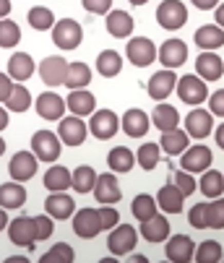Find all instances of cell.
<instances>
[{"label":"cell","mask_w":224,"mask_h":263,"mask_svg":"<svg viewBox=\"0 0 224 263\" xmlns=\"http://www.w3.org/2000/svg\"><path fill=\"white\" fill-rule=\"evenodd\" d=\"M63 152V143L58 138V133L52 130H36L31 136V154L36 157V162H58Z\"/></svg>","instance_id":"6da1fadb"},{"label":"cell","mask_w":224,"mask_h":263,"mask_svg":"<svg viewBox=\"0 0 224 263\" xmlns=\"http://www.w3.org/2000/svg\"><path fill=\"white\" fill-rule=\"evenodd\" d=\"M175 91L177 97L185 102V104H191V107H198L209 99V86L203 79L193 76V73H188V76H177V84H175Z\"/></svg>","instance_id":"7a4b0ae2"},{"label":"cell","mask_w":224,"mask_h":263,"mask_svg":"<svg viewBox=\"0 0 224 263\" xmlns=\"http://www.w3.org/2000/svg\"><path fill=\"white\" fill-rule=\"evenodd\" d=\"M89 133L99 141H109L115 138V133L120 130V118L112 109H94L89 115Z\"/></svg>","instance_id":"3957f363"},{"label":"cell","mask_w":224,"mask_h":263,"mask_svg":"<svg viewBox=\"0 0 224 263\" xmlns=\"http://www.w3.org/2000/svg\"><path fill=\"white\" fill-rule=\"evenodd\" d=\"M84 40V29L79 21L73 18H63V21H55L52 26V42L60 47V50H76Z\"/></svg>","instance_id":"277c9868"},{"label":"cell","mask_w":224,"mask_h":263,"mask_svg":"<svg viewBox=\"0 0 224 263\" xmlns=\"http://www.w3.org/2000/svg\"><path fill=\"white\" fill-rule=\"evenodd\" d=\"M157 21L167 31L182 29L185 21H188V8H185V3H180V0H162L159 8H157Z\"/></svg>","instance_id":"5b68a950"},{"label":"cell","mask_w":224,"mask_h":263,"mask_svg":"<svg viewBox=\"0 0 224 263\" xmlns=\"http://www.w3.org/2000/svg\"><path fill=\"white\" fill-rule=\"evenodd\" d=\"M136 242H138V230L130 224H118L107 237V250L112 255H128L130 250H136Z\"/></svg>","instance_id":"8992f818"},{"label":"cell","mask_w":224,"mask_h":263,"mask_svg":"<svg viewBox=\"0 0 224 263\" xmlns=\"http://www.w3.org/2000/svg\"><path fill=\"white\" fill-rule=\"evenodd\" d=\"M125 58L136 68H146L157 60V47L148 36H130V42L125 45Z\"/></svg>","instance_id":"52a82bcc"},{"label":"cell","mask_w":224,"mask_h":263,"mask_svg":"<svg viewBox=\"0 0 224 263\" xmlns=\"http://www.w3.org/2000/svg\"><path fill=\"white\" fill-rule=\"evenodd\" d=\"M94 198L102 203V206H115L120 198H123V191H120V182L115 177V172H104V175H97V182L91 187Z\"/></svg>","instance_id":"ba28073f"},{"label":"cell","mask_w":224,"mask_h":263,"mask_svg":"<svg viewBox=\"0 0 224 263\" xmlns=\"http://www.w3.org/2000/svg\"><path fill=\"white\" fill-rule=\"evenodd\" d=\"M180 167L182 172H191V175H201L211 167V148L209 146H188L185 152L180 154Z\"/></svg>","instance_id":"9c48e42d"},{"label":"cell","mask_w":224,"mask_h":263,"mask_svg":"<svg viewBox=\"0 0 224 263\" xmlns=\"http://www.w3.org/2000/svg\"><path fill=\"white\" fill-rule=\"evenodd\" d=\"M8 237L16 248H26L34 250L36 235H34V219L31 216H16L8 221Z\"/></svg>","instance_id":"30bf717a"},{"label":"cell","mask_w":224,"mask_h":263,"mask_svg":"<svg viewBox=\"0 0 224 263\" xmlns=\"http://www.w3.org/2000/svg\"><path fill=\"white\" fill-rule=\"evenodd\" d=\"M58 123H60V125H58V138H60V143H65V146H81V143L86 141L89 128H86L84 118L70 115V118H60Z\"/></svg>","instance_id":"8fae6325"},{"label":"cell","mask_w":224,"mask_h":263,"mask_svg":"<svg viewBox=\"0 0 224 263\" xmlns=\"http://www.w3.org/2000/svg\"><path fill=\"white\" fill-rule=\"evenodd\" d=\"M211 130H214V115L209 109L193 107L188 112V118H185V133H188V138L201 141V138L211 136Z\"/></svg>","instance_id":"7c38bea8"},{"label":"cell","mask_w":224,"mask_h":263,"mask_svg":"<svg viewBox=\"0 0 224 263\" xmlns=\"http://www.w3.org/2000/svg\"><path fill=\"white\" fill-rule=\"evenodd\" d=\"M73 232L84 240H94L102 232V221H99V211L97 209H79L73 214Z\"/></svg>","instance_id":"4fadbf2b"},{"label":"cell","mask_w":224,"mask_h":263,"mask_svg":"<svg viewBox=\"0 0 224 263\" xmlns=\"http://www.w3.org/2000/svg\"><path fill=\"white\" fill-rule=\"evenodd\" d=\"M164 253H167L170 263H191L193 253H196V245L188 235H172V237L164 240Z\"/></svg>","instance_id":"5bb4252c"},{"label":"cell","mask_w":224,"mask_h":263,"mask_svg":"<svg viewBox=\"0 0 224 263\" xmlns=\"http://www.w3.org/2000/svg\"><path fill=\"white\" fill-rule=\"evenodd\" d=\"M34 109L42 120H60L65 115V99L55 91H42L34 99Z\"/></svg>","instance_id":"9a60e30c"},{"label":"cell","mask_w":224,"mask_h":263,"mask_svg":"<svg viewBox=\"0 0 224 263\" xmlns=\"http://www.w3.org/2000/svg\"><path fill=\"white\" fill-rule=\"evenodd\" d=\"M175 84H177V73L175 70H167V68H162V70H157L152 79H148V86H146V91H148V97L152 99H157V102H164L172 91H175Z\"/></svg>","instance_id":"2e32d148"},{"label":"cell","mask_w":224,"mask_h":263,"mask_svg":"<svg viewBox=\"0 0 224 263\" xmlns=\"http://www.w3.org/2000/svg\"><path fill=\"white\" fill-rule=\"evenodd\" d=\"M196 76L203 79L206 84H209V81H219V79L224 76V60H221L216 52L203 50V52L196 58Z\"/></svg>","instance_id":"e0dca14e"},{"label":"cell","mask_w":224,"mask_h":263,"mask_svg":"<svg viewBox=\"0 0 224 263\" xmlns=\"http://www.w3.org/2000/svg\"><path fill=\"white\" fill-rule=\"evenodd\" d=\"M157 58H159V63L167 70H175V68H180L185 60H188V45H185L182 40H167L157 50Z\"/></svg>","instance_id":"ac0fdd59"},{"label":"cell","mask_w":224,"mask_h":263,"mask_svg":"<svg viewBox=\"0 0 224 263\" xmlns=\"http://www.w3.org/2000/svg\"><path fill=\"white\" fill-rule=\"evenodd\" d=\"M65 109L76 118H89L91 112L97 109V99L89 89H73L65 99Z\"/></svg>","instance_id":"d6986e66"},{"label":"cell","mask_w":224,"mask_h":263,"mask_svg":"<svg viewBox=\"0 0 224 263\" xmlns=\"http://www.w3.org/2000/svg\"><path fill=\"white\" fill-rule=\"evenodd\" d=\"M36 164H40V162H36V157L31 152H16L11 157L8 172H11V177L16 182H26V180H31L36 175Z\"/></svg>","instance_id":"ffe728a7"},{"label":"cell","mask_w":224,"mask_h":263,"mask_svg":"<svg viewBox=\"0 0 224 263\" xmlns=\"http://www.w3.org/2000/svg\"><path fill=\"white\" fill-rule=\"evenodd\" d=\"M120 128H123L125 136H130V138H143V136L148 133V128H152V120H148V115H146L143 109L133 107V109H128L125 115L120 118Z\"/></svg>","instance_id":"44dd1931"},{"label":"cell","mask_w":224,"mask_h":263,"mask_svg":"<svg viewBox=\"0 0 224 263\" xmlns=\"http://www.w3.org/2000/svg\"><path fill=\"white\" fill-rule=\"evenodd\" d=\"M138 232H141V237H143V240H148V242H164V240L170 237V221H167V216H164V214H159V211H157L152 219L141 221Z\"/></svg>","instance_id":"7402d4cb"},{"label":"cell","mask_w":224,"mask_h":263,"mask_svg":"<svg viewBox=\"0 0 224 263\" xmlns=\"http://www.w3.org/2000/svg\"><path fill=\"white\" fill-rule=\"evenodd\" d=\"M65 70H68V63L58 55H50L40 63V76L47 86H63L65 81Z\"/></svg>","instance_id":"603a6c76"},{"label":"cell","mask_w":224,"mask_h":263,"mask_svg":"<svg viewBox=\"0 0 224 263\" xmlns=\"http://www.w3.org/2000/svg\"><path fill=\"white\" fill-rule=\"evenodd\" d=\"M34 70H36V63L31 60L29 52H13L11 60H8V76L16 81V84H24L34 76Z\"/></svg>","instance_id":"cb8c5ba5"},{"label":"cell","mask_w":224,"mask_h":263,"mask_svg":"<svg viewBox=\"0 0 224 263\" xmlns=\"http://www.w3.org/2000/svg\"><path fill=\"white\" fill-rule=\"evenodd\" d=\"M45 214L52 216V219H70L76 214V203L73 198L63 191V193H50L47 201H45Z\"/></svg>","instance_id":"d4e9b609"},{"label":"cell","mask_w":224,"mask_h":263,"mask_svg":"<svg viewBox=\"0 0 224 263\" xmlns=\"http://www.w3.org/2000/svg\"><path fill=\"white\" fill-rule=\"evenodd\" d=\"M191 146V138L182 128H172V130H164L162 138H159V148L167 154V157H180L185 148Z\"/></svg>","instance_id":"484cf974"},{"label":"cell","mask_w":224,"mask_h":263,"mask_svg":"<svg viewBox=\"0 0 224 263\" xmlns=\"http://www.w3.org/2000/svg\"><path fill=\"white\" fill-rule=\"evenodd\" d=\"M193 42L201 47V50H209V52H216L221 45H224V29L216 26V24H206L196 31Z\"/></svg>","instance_id":"4316f807"},{"label":"cell","mask_w":224,"mask_h":263,"mask_svg":"<svg viewBox=\"0 0 224 263\" xmlns=\"http://www.w3.org/2000/svg\"><path fill=\"white\" fill-rule=\"evenodd\" d=\"M133 26H136V21L125 11H109L107 13V31L112 36H118V40H128L133 34Z\"/></svg>","instance_id":"83f0119b"},{"label":"cell","mask_w":224,"mask_h":263,"mask_svg":"<svg viewBox=\"0 0 224 263\" xmlns=\"http://www.w3.org/2000/svg\"><path fill=\"white\" fill-rule=\"evenodd\" d=\"M182 201H185V196L177 191L172 182H167L164 187H159V193H157V206H159V211L172 214V216L182 211Z\"/></svg>","instance_id":"f1b7e54d"},{"label":"cell","mask_w":224,"mask_h":263,"mask_svg":"<svg viewBox=\"0 0 224 263\" xmlns=\"http://www.w3.org/2000/svg\"><path fill=\"white\" fill-rule=\"evenodd\" d=\"M26 203V187H21V182H3L0 185V209H21Z\"/></svg>","instance_id":"f546056e"},{"label":"cell","mask_w":224,"mask_h":263,"mask_svg":"<svg viewBox=\"0 0 224 263\" xmlns=\"http://www.w3.org/2000/svg\"><path fill=\"white\" fill-rule=\"evenodd\" d=\"M152 123H154V128H159L162 133H164V130H172V128L180 125V112H177V107L159 102V104L152 109Z\"/></svg>","instance_id":"4dcf8cb0"},{"label":"cell","mask_w":224,"mask_h":263,"mask_svg":"<svg viewBox=\"0 0 224 263\" xmlns=\"http://www.w3.org/2000/svg\"><path fill=\"white\" fill-rule=\"evenodd\" d=\"M198 191H201L206 198H221V193H224V172L211 170V167H209L206 172H201Z\"/></svg>","instance_id":"1f68e13d"},{"label":"cell","mask_w":224,"mask_h":263,"mask_svg":"<svg viewBox=\"0 0 224 263\" xmlns=\"http://www.w3.org/2000/svg\"><path fill=\"white\" fill-rule=\"evenodd\" d=\"M89 84H91V68L86 63H70L68 70H65L63 86H68L73 91V89H86Z\"/></svg>","instance_id":"d6a6232c"},{"label":"cell","mask_w":224,"mask_h":263,"mask_svg":"<svg viewBox=\"0 0 224 263\" xmlns=\"http://www.w3.org/2000/svg\"><path fill=\"white\" fill-rule=\"evenodd\" d=\"M133 164H136V154L130 152L128 146H115V148L107 154V167H109V172H130Z\"/></svg>","instance_id":"836d02e7"},{"label":"cell","mask_w":224,"mask_h":263,"mask_svg":"<svg viewBox=\"0 0 224 263\" xmlns=\"http://www.w3.org/2000/svg\"><path fill=\"white\" fill-rule=\"evenodd\" d=\"M97 70L102 73L104 79H115L118 73L123 70V58L115 50H102L97 58Z\"/></svg>","instance_id":"e575fe53"},{"label":"cell","mask_w":224,"mask_h":263,"mask_svg":"<svg viewBox=\"0 0 224 263\" xmlns=\"http://www.w3.org/2000/svg\"><path fill=\"white\" fill-rule=\"evenodd\" d=\"M94 182H97V172L89 164H81V167H76L70 172V187L76 193H89L94 187Z\"/></svg>","instance_id":"d590c367"},{"label":"cell","mask_w":224,"mask_h":263,"mask_svg":"<svg viewBox=\"0 0 224 263\" xmlns=\"http://www.w3.org/2000/svg\"><path fill=\"white\" fill-rule=\"evenodd\" d=\"M45 187H47L50 193L68 191V187H70V172H68V167H60V164L50 167L47 175H45Z\"/></svg>","instance_id":"8d00e7d4"},{"label":"cell","mask_w":224,"mask_h":263,"mask_svg":"<svg viewBox=\"0 0 224 263\" xmlns=\"http://www.w3.org/2000/svg\"><path fill=\"white\" fill-rule=\"evenodd\" d=\"M31 104H34V99H31L29 89L24 84H13V89H11V94L6 99V109L8 112H26Z\"/></svg>","instance_id":"74e56055"},{"label":"cell","mask_w":224,"mask_h":263,"mask_svg":"<svg viewBox=\"0 0 224 263\" xmlns=\"http://www.w3.org/2000/svg\"><path fill=\"white\" fill-rule=\"evenodd\" d=\"M157 211H159V206H157V198H152L148 193H141V196H136V198H133V203H130V214H133L138 221L152 219Z\"/></svg>","instance_id":"f35d334b"},{"label":"cell","mask_w":224,"mask_h":263,"mask_svg":"<svg viewBox=\"0 0 224 263\" xmlns=\"http://www.w3.org/2000/svg\"><path fill=\"white\" fill-rule=\"evenodd\" d=\"M159 159H162V148H159V143H141V146H138V152H136V162H138V167H143V170L152 172V170L159 164Z\"/></svg>","instance_id":"ab89813d"},{"label":"cell","mask_w":224,"mask_h":263,"mask_svg":"<svg viewBox=\"0 0 224 263\" xmlns=\"http://www.w3.org/2000/svg\"><path fill=\"white\" fill-rule=\"evenodd\" d=\"M26 21H29V26L36 29V31H47V29L55 26V16H52V11H50L47 6H34V8L29 11Z\"/></svg>","instance_id":"60d3db41"},{"label":"cell","mask_w":224,"mask_h":263,"mask_svg":"<svg viewBox=\"0 0 224 263\" xmlns=\"http://www.w3.org/2000/svg\"><path fill=\"white\" fill-rule=\"evenodd\" d=\"M193 258H196V263H219L221 260V245L214 242V240H206V242L196 245Z\"/></svg>","instance_id":"b9f144b4"},{"label":"cell","mask_w":224,"mask_h":263,"mask_svg":"<svg viewBox=\"0 0 224 263\" xmlns=\"http://www.w3.org/2000/svg\"><path fill=\"white\" fill-rule=\"evenodd\" d=\"M73 258H76L73 248L68 242H58V245H52V250H47L40 258V263H73Z\"/></svg>","instance_id":"7bdbcfd3"},{"label":"cell","mask_w":224,"mask_h":263,"mask_svg":"<svg viewBox=\"0 0 224 263\" xmlns=\"http://www.w3.org/2000/svg\"><path fill=\"white\" fill-rule=\"evenodd\" d=\"M21 42V29L16 21L0 18V47H16Z\"/></svg>","instance_id":"ee69618b"},{"label":"cell","mask_w":224,"mask_h":263,"mask_svg":"<svg viewBox=\"0 0 224 263\" xmlns=\"http://www.w3.org/2000/svg\"><path fill=\"white\" fill-rule=\"evenodd\" d=\"M206 230H224V198H214V203H209Z\"/></svg>","instance_id":"f6af8a7d"},{"label":"cell","mask_w":224,"mask_h":263,"mask_svg":"<svg viewBox=\"0 0 224 263\" xmlns=\"http://www.w3.org/2000/svg\"><path fill=\"white\" fill-rule=\"evenodd\" d=\"M172 185L177 187L182 196H193V191H198V180H196V175L182 172V170H177V172L172 175Z\"/></svg>","instance_id":"bcb514c9"},{"label":"cell","mask_w":224,"mask_h":263,"mask_svg":"<svg viewBox=\"0 0 224 263\" xmlns=\"http://www.w3.org/2000/svg\"><path fill=\"white\" fill-rule=\"evenodd\" d=\"M31 219H34V235H36V240L52 237V232H55V219L52 216L40 214V216H31Z\"/></svg>","instance_id":"7dc6e473"},{"label":"cell","mask_w":224,"mask_h":263,"mask_svg":"<svg viewBox=\"0 0 224 263\" xmlns=\"http://www.w3.org/2000/svg\"><path fill=\"white\" fill-rule=\"evenodd\" d=\"M206 209H209V203H196L188 211V221L193 230H206Z\"/></svg>","instance_id":"c3c4849f"},{"label":"cell","mask_w":224,"mask_h":263,"mask_svg":"<svg viewBox=\"0 0 224 263\" xmlns=\"http://www.w3.org/2000/svg\"><path fill=\"white\" fill-rule=\"evenodd\" d=\"M97 211H99L102 230H112V227H118V224H120V214H118V209L104 206V209H97Z\"/></svg>","instance_id":"681fc988"},{"label":"cell","mask_w":224,"mask_h":263,"mask_svg":"<svg viewBox=\"0 0 224 263\" xmlns=\"http://www.w3.org/2000/svg\"><path fill=\"white\" fill-rule=\"evenodd\" d=\"M209 112L214 118H224V89H216L209 94Z\"/></svg>","instance_id":"f907efd6"},{"label":"cell","mask_w":224,"mask_h":263,"mask_svg":"<svg viewBox=\"0 0 224 263\" xmlns=\"http://www.w3.org/2000/svg\"><path fill=\"white\" fill-rule=\"evenodd\" d=\"M81 6L89 11V13H97V16H104L112 11V0H81Z\"/></svg>","instance_id":"816d5d0a"},{"label":"cell","mask_w":224,"mask_h":263,"mask_svg":"<svg viewBox=\"0 0 224 263\" xmlns=\"http://www.w3.org/2000/svg\"><path fill=\"white\" fill-rule=\"evenodd\" d=\"M13 84H16V81L8 76V73H0V102H6V99H8V94H11Z\"/></svg>","instance_id":"f5cc1de1"},{"label":"cell","mask_w":224,"mask_h":263,"mask_svg":"<svg viewBox=\"0 0 224 263\" xmlns=\"http://www.w3.org/2000/svg\"><path fill=\"white\" fill-rule=\"evenodd\" d=\"M191 3H193L198 11H211V8L219 6V0H191Z\"/></svg>","instance_id":"db71d44e"},{"label":"cell","mask_w":224,"mask_h":263,"mask_svg":"<svg viewBox=\"0 0 224 263\" xmlns=\"http://www.w3.org/2000/svg\"><path fill=\"white\" fill-rule=\"evenodd\" d=\"M214 138H216V146L224 152V123L221 125H216V130H214Z\"/></svg>","instance_id":"11a10c76"},{"label":"cell","mask_w":224,"mask_h":263,"mask_svg":"<svg viewBox=\"0 0 224 263\" xmlns=\"http://www.w3.org/2000/svg\"><path fill=\"white\" fill-rule=\"evenodd\" d=\"M8 120H11V118H8V109H6V107H0V133L8 128Z\"/></svg>","instance_id":"9f6ffc18"},{"label":"cell","mask_w":224,"mask_h":263,"mask_svg":"<svg viewBox=\"0 0 224 263\" xmlns=\"http://www.w3.org/2000/svg\"><path fill=\"white\" fill-rule=\"evenodd\" d=\"M125 263H148V258L141 255V253H128V260Z\"/></svg>","instance_id":"6f0895ef"},{"label":"cell","mask_w":224,"mask_h":263,"mask_svg":"<svg viewBox=\"0 0 224 263\" xmlns=\"http://www.w3.org/2000/svg\"><path fill=\"white\" fill-rule=\"evenodd\" d=\"M11 13V0H0V18H8Z\"/></svg>","instance_id":"680465c9"},{"label":"cell","mask_w":224,"mask_h":263,"mask_svg":"<svg viewBox=\"0 0 224 263\" xmlns=\"http://www.w3.org/2000/svg\"><path fill=\"white\" fill-rule=\"evenodd\" d=\"M216 26H221V29H224V3H219V6H216Z\"/></svg>","instance_id":"91938a15"},{"label":"cell","mask_w":224,"mask_h":263,"mask_svg":"<svg viewBox=\"0 0 224 263\" xmlns=\"http://www.w3.org/2000/svg\"><path fill=\"white\" fill-rule=\"evenodd\" d=\"M8 221H11V219H8V211H6V209H0V232L8 227Z\"/></svg>","instance_id":"94428289"},{"label":"cell","mask_w":224,"mask_h":263,"mask_svg":"<svg viewBox=\"0 0 224 263\" xmlns=\"http://www.w3.org/2000/svg\"><path fill=\"white\" fill-rule=\"evenodd\" d=\"M3 263H29V258H24V255H11V258H6Z\"/></svg>","instance_id":"6125c7cd"},{"label":"cell","mask_w":224,"mask_h":263,"mask_svg":"<svg viewBox=\"0 0 224 263\" xmlns=\"http://www.w3.org/2000/svg\"><path fill=\"white\" fill-rule=\"evenodd\" d=\"M99 263H120V260H118V255H112V258H109V255H107V258H102V260H99Z\"/></svg>","instance_id":"be15d7a7"},{"label":"cell","mask_w":224,"mask_h":263,"mask_svg":"<svg viewBox=\"0 0 224 263\" xmlns=\"http://www.w3.org/2000/svg\"><path fill=\"white\" fill-rule=\"evenodd\" d=\"M6 154V141H3V136H0V157Z\"/></svg>","instance_id":"e7e4bbea"},{"label":"cell","mask_w":224,"mask_h":263,"mask_svg":"<svg viewBox=\"0 0 224 263\" xmlns=\"http://www.w3.org/2000/svg\"><path fill=\"white\" fill-rule=\"evenodd\" d=\"M130 3H133V6H143V3H146V0H130Z\"/></svg>","instance_id":"03108f58"},{"label":"cell","mask_w":224,"mask_h":263,"mask_svg":"<svg viewBox=\"0 0 224 263\" xmlns=\"http://www.w3.org/2000/svg\"><path fill=\"white\" fill-rule=\"evenodd\" d=\"M162 263H170V260H162Z\"/></svg>","instance_id":"003e7915"}]
</instances>
